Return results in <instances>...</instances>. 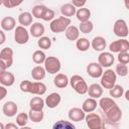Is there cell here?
Returning <instances> with one entry per match:
<instances>
[{"label": "cell", "mask_w": 129, "mask_h": 129, "mask_svg": "<svg viewBox=\"0 0 129 129\" xmlns=\"http://www.w3.org/2000/svg\"><path fill=\"white\" fill-rule=\"evenodd\" d=\"M19 88L23 93H30L38 96H41L46 92V86L41 82H30L24 80L20 83Z\"/></svg>", "instance_id": "1"}, {"label": "cell", "mask_w": 129, "mask_h": 129, "mask_svg": "<svg viewBox=\"0 0 129 129\" xmlns=\"http://www.w3.org/2000/svg\"><path fill=\"white\" fill-rule=\"evenodd\" d=\"M71 25V19L64 16H59L56 19H53L50 22V30L54 33H60L68 29V27Z\"/></svg>", "instance_id": "2"}, {"label": "cell", "mask_w": 129, "mask_h": 129, "mask_svg": "<svg viewBox=\"0 0 129 129\" xmlns=\"http://www.w3.org/2000/svg\"><path fill=\"white\" fill-rule=\"evenodd\" d=\"M70 83H71V86L72 88L78 93V94H81V95H84L86 93H88V85L85 81V79L79 75H75L71 78L70 80Z\"/></svg>", "instance_id": "3"}, {"label": "cell", "mask_w": 129, "mask_h": 129, "mask_svg": "<svg viewBox=\"0 0 129 129\" xmlns=\"http://www.w3.org/2000/svg\"><path fill=\"white\" fill-rule=\"evenodd\" d=\"M117 81V75L113 70H106L102 77H101V86L104 89H109L111 90L115 85Z\"/></svg>", "instance_id": "4"}, {"label": "cell", "mask_w": 129, "mask_h": 129, "mask_svg": "<svg viewBox=\"0 0 129 129\" xmlns=\"http://www.w3.org/2000/svg\"><path fill=\"white\" fill-rule=\"evenodd\" d=\"M85 120L89 129H101L104 126V121L97 113H88Z\"/></svg>", "instance_id": "5"}, {"label": "cell", "mask_w": 129, "mask_h": 129, "mask_svg": "<svg viewBox=\"0 0 129 129\" xmlns=\"http://www.w3.org/2000/svg\"><path fill=\"white\" fill-rule=\"evenodd\" d=\"M61 63L56 56H47L44 61V69L47 73L53 75L60 71Z\"/></svg>", "instance_id": "6"}, {"label": "cell", "mask_w": 129, "mask_h": 129, "mask_svg": "<svg viewBox=\"0 0 129 129\" xmlns=\"http://www.w3.org/2000/svg\"><path fill=\"white\" fill-rule=\"evenodd\" d=\"M110 52H128L129 50V41L124 38H120L110 43L109 45Z\"/></svg>", "instance_id": "7"}, {"label": "cell", "mask_w": 129, "mask_h": 129, "mask_svg": "<svg viewBox=\"0 0 129 129\" xmlns=\"http://www.w3.org/2000/svg\"><path fill=\"white\" fill-rule=\"evenodd\" d=\"M113 32L115 35L123 38V37H126L129 33V28H128V25L126 23L125 20L123 19H118L115 21L114 23V26H113Z\"/></svg>", "instance_id": "8"}, {"label": "cell", "mask_w": 129, "mask_h": 129, "mask_svg": "<svg viewBox=\"0 0 129 129\" xmlns=\"http://www.w3.org/2000/svg\"><path fill=\"white\" fill-rule=\"evenodd\" d=\"M14 39L16 43L18 44H25L29 40V33L23 26H17L15 28V33H14Z\"/></svg>", "instance_id": "9"}, {"label": "cell", "mask_w": 129, "mask_h": 129, "mask_svg": "<svg viewBox=\"0 0 129 129\" xmlns=\"http://www.w3.org/2000/svg\"><path fill=\"white\" fill-rule=\"evenodd\" d=\"M103 73V68L99 62H90L87 66V74L94 79L101 78Z\"/></svg>", "instance_id": "10"}, {"label": "cell", "mask_w": 129, "mask_h": 129, "mask_svg": "<svg viewBox=\"0 0 129 129\" xmlns=\"http://www.w3.org/2000/svg\"><path fill=\"white\" fill-rule=\"evenodd\" d=\"M114 60H115V58H114V55L112 52L104 51V52H101L100 55L98 56V61L102 66V68L111 67L114 63Z\"/></svg>", "instance_id": "11"}, {"label": "cell", "mask_w": 129, "mask_h": 129, "mask_svg": "<svg viewBox=\"0 0 129 129\" xmlns=\"http://www.w3.org/2000/svg\"><path fill=\"white\" fill-rule=\"evenodd\" d=\"M106 114V117H107V119L110 121V122H112V123H117V122H119L120 120H121V118H122V111H121V109L118 107V105H115L113 108H111L107 113H105Z\"/></svg>", "instance_id": "12"}, {"label": "cell", "mask_w": 129, "mask_h": 129, "mask_svg": "<svg viewBox=\"0 0 129 129\" xmlns=\"http://www.w3.org/2000/svg\"><path fill=\"white\" fill-rule=\"evenodd\" d=\"M69 118L71 121L80 122L86 118V113L84 112L83 109L78 108V107H74V108L70 109V111H69Z\"/></svg>", "instance_id": "13"}, {"label": "cell", "mask_w": 129, "mask_h": 129, "mask_svg": "<svg viewBox=\"0 0 129 129\" xmlns=\"http://www.w3.org/2000/svg\"><path fill=\"white\" fill-rule=\"evenodd\" d=\"M15 82V77L12 73L4 71L0 72V83L4 87H11Z\"/></svg>", "instance_id": "14"}, {"label": "cell", "mask_w": 129, "mask_h": 129, "mask_svg": "<svg viewBox=\"0 0 129 129\" xmlns=\"http://www.w3.org/2000/svg\"><path fill=\"white\" fill-rule=\"evenodd\" d=\"M17 110H18V107H17L16 103L13 101H8V102L4 103V105L2 107V111H3L4 115L7 117L15 116L17 113Z\"/></svg>", "instance_id": "15"}, {"label": "cell", "mask_w": 129, "mask_h": 129, "mask_svg": "<svg viewBox=\"0 0 129 129\" xmlns=\"http://www.w3.org/2000/svg\"><path fill=\"white\" fill-rule=\"evenodd\" d=\"M44 101H45V105L48 108L52 109V108H55V107H57L59 105V103L61 101V97L57 93H51L45 98Z\"/></svg>", "instance_id": "16"}, {"label": "cell", "mask_w": 129, "mask_h": 129, "mask_svg": "<svg viewBox=\"0 0 129 129\" xmlns=\"http://www.w3.org/2000/svg\"><path fill=\"white\" fill-rule=\"evenodd\" d=\"M103 87L99 84H92L91 86H89L88 89V94L91 98L93 99H98L100 97H102L103 95Z\"/></svg>", "instance_id": "17"}, {"label": "cell", "mask_w": 129, "mask_h": 129, "mask_svg": "<svg viewBox=\"0 0 129 129\" xmlns=\"http://www.w3.org/2000/svg\"><path fill=\"white\" fill-rule=\"evenodd\" d=\"M16 26V21L12 16H6L1 20V28L5 31H11Z\"/></svg>", "instance_id": "18"}, {"label": "cell", "mask_w": 129, "mask_h": 129, "mask_svg": "<svg viewBox=\"0 0 129 129\" xmlns=\"http://www.w3.org/2000/svg\"><path fill=\"white\" fill-rule=\"evenodd\" d=\"M44 105L45 101L41 97H33L29 102V107L32 111H42Z\"/></svg>", "instance_id": "19"}, {"label": "cell", "mask_w": 129, "mask_h": 129, "mask_svg": "<svg viewBox=\"0 0 129 129\" xmlns=\"http://www.w3.org/2000/svg\"><path fill=\"white\" fill-rule=\"evenodd\" d=\"M69 82H70V80H69L68 76L64 75V74H57V75L54 77V79H53V84H54V86H55L56 88H59V89L66 88V87L69 85Z\"/></svg>", "instance_id": "20"}, {"label": "cell", "mask_w": 129, "mask_h": 129, "mask_svg": "<svg viewBox=\"0 0 129 129\" xmlns=\"http://www.w3.org/2000/svg\"><path fill=\"white\" fill-rule=\"evenodd\" d=\"M44 33V26L40 22H34L30 26V34L33 37H42Z\"/></svg>", "instance_id": "21"}, {"label": "cell", "mask_w": 129, "mask_h": 129, "mask_svg": "<svg viewBox=\"0 0 129 129\" xmlns=\"http://www.w3.org/2000/svg\"><path fill=\"white\" fill-rule=\"evenodd\" d=\"M60 12L62 14V16L64 17H72L77 13V8L72 4V3H66L63 5H61L60 7Z\"/></svg>", "instance_id": "22"}, {"label": "cell", "mask_w": 129, "mask_h": 129, "mask_svg": "<svg viewBox=\"0 0 129 129\" xmlns=\"http://www.w3.org/2000/svg\"><path fill=\"white\" fill-rule=\"evenodd\" d=\"M64 33H66V37L69 40H72V41L78 40L80 36V29L75 25H70L68 29L64 31Z\"/></svg>", "instance_id": "23"}, {"label": "cell", "mask_w": 129, "mask_h": 129, "mask_svg": "<svg viewBox=\"0 0 129 129\" xmlns=\"http://www.w3.org/2000/svg\"><path fill=\"white\" fill-rule=\"evenodd\" d=\"M92 47L97 51H102L106 47V39L103 36H96L91 42Z\"/></svg>", "instance_id": "24"}, {"label": "cell", "mask_w": 129, "mask_h": 129, "mask_svg": "<svg viewBox=\"0 0 129 129\" xmlns=\"http://www.w3.org/2000/svg\"><path fill=\"white\" fill-rule=\"evenodd\" d=\"M96 108H97V101L96 99H93V98L86 99L82 105V109L84 110L85 113H92L95 111Z\"/></svg>", "instance_id": "25"}, {"label": "cell", "mask_w": 129, "mask_h": 129, "mask_svg": "<svg viewBox=\"0 0 129 129\" xmlns=\"http://www.w3.org/2000/svg\"><path fill=\"white\" fill-rule=\"evenodd\" d=\"M76 16H77V19L82 23V22H87L89 21L90 17H91V11L90 9L88 8H80L77 10V13H76Z\"/></svg>", "instance_id": "26"}, {"label": "cell", "mask_w": 129, "mask_h": 129, "mask_svg": "<svg viewBox=\"0 0 129 129\" xmlns=\"http://www.w3.org/2000/svg\"><path fill=\"white\" fill-rule=\"evenodd\" d=\"M115 105H117L113 99L111 98H107V97H104V98H101L100 99V102H99V106L101 107V109L104 111V113H107L111 108H113Z\"/></svg>", "instance_id": "27"}, {"label": "cell", "mask_w": 129, "mask_h": 129, "mask_svg": "<svg viewBox=\"0 0 129 129\" xmlns=\"http://www.w3.org/2000/svg\"><path fill=\"white\" fill-rule=\"evenodd\" d=\"M45 72L46 71H45L44 68H42L40 66H36L31 71V77L35 81H41L45 77Z\"/></svg>", "instance_id": "28"}, {"label": "cell", "mask_w": 129, "mask_h": 129, "mask_svg": "<svg viewBox=\"0 0 129 129\" xmlns=\"http://www.w3.org/2000/svg\"><path fill=\"white\" fill-rule=\"evenodd\" d=\"M18 22L21 26H29L32 23V14L30 12H22L18 16Z\"/></svg>", "instance_id": "29"}, {"label": "cell", "mask_w": 129, "mask_h": 129, "mask_svg": "<svg viewBox=\"0 0 129 129\" xmlns=\"http://www.w3.org/2000/svg\"><path fill=\"white\" fill-rule=\"evenodd\" d=\"M52 129H77L76 126L71 123L70 121H66V120H58L56 121L53 126Z\"/></svg>", "instance_id": "30"}, {"label": "cell", "mask_w": 129, "mask_h": 129, "mask_svg": "<svg viewBox=\"0 0 129 129\" xmlns=\"http://www.w3.org/2000/svg\"><path fill=\"white\" fill-rule=\"evenodd\" d=\"M90 45H91V42L86 37H81L76 42V46L80 51H87L90 48Z\"/></svg>", "instance_id": "31"}, {"label": "cell", "mask_w": 129, "mask_h": 129, "mask_svg": "<svg viewBox=\"0 0 129 129\" xmlns=\"http://www.w3.org/2000/svg\"><path fill=\"white\" fill-rule=\"evenodd\" d=\"M0 59L13 61V50L11 47H4L0 51Z\"/></svg>", "instance_id": "32"}, {"label": "cell", "mask_w": 129, "mask_h": 129, "mask_svg": "<svg viewBox=\"0 0 129 129\" xmlns=\"http://www.w3.org/2000/svg\"><path fill=\"white\" fill-rule=\"evenodd\" d=\"M46 57L47 56L45 55V53L42 50H35L32 54V60L37 64H40V63L44 62Z\"/></svg>", "instance_id": "33"}, {"label": "cell", "mask_w": 129, "mask_h": 129, "mask_svg": "<svg viewBox=\"0 0 129 129\" xmlns=\"http://www.w3.org/2000/svg\"><path fill=\"white\" fill-rule=\"evenodd\" d=\"M28 116H29V119L32 122L37 123V122L42 121V119L44 117V114H43L42 111H32V110H30Z\"/></svg>", "instance_id": "34"}, {"label": "cell", "mask_w": 129, "mask_h": 129, "mask_svg": "<svg viewBox=\"0 0 129 129\" xmlns=\"http://www.w3.org/2000/svg\"><path fill=\"white\" fill-rule=\"evenodd\" d=\"M46 7L44 5H35L33 8H32V16H34L35 18L37 19H42V16H43V13L45 11Z\"/></svg>", "instance_id": "35"}, {"label": "cell", "mask_w": 129, "mask_h": 129, "mask_svg": "<svg viewBox=\"0 0 129 129\" xmlns=\"http://www.w3.org/2000/svg\"><path fill=\"white\" fill-rule=\"evenodd\" d=\"M109 94L112 98H120L123 94H124V89L122 86L120 85H115L110 91H109Z\"/></svg>", "instance_id": "36"}, {"label": "cell", "mask_w": 129, "mask_h": 129, "mask_svg": "<svg viewBox=\"0 0 129 129\" xmlns=\"http://www.w3.org/2000/svg\"><path fill=\"white\" fill-rule=\"evenodd\" d=\"M37 45L41 48V49H48L51 46V40L48 36H42L38 39L37 41Z\"/></svg>", "instance_id": "37"}, {"label": "cell", "mask_w": 129, "mask_h": 129, "mask_svg": "<svg viewBox=\"0 0 129 129\" xmlns=\"http://www.w3.org/2000/svg\"><path fill=\"white\" fill-rule=\"evenodd\" d=\"M28 119H29V116L26 114V113H19L16 117V124L20 127H24L26 126L27 122H28Z\"/></svg>", "instance_id": "38"}, {"label": "cell", "mask_w": 129, "mask_h": 129, "mask_svg": "<svg viewBox=\"0 0 129 129\" xmlns=\"http://www.w3.org/2000/svg\"><path fill=\"white\" fill-rule=\"evenodd\" d=\"M94 28V24L92 21H87V22H82L79 26V29L82 33H90Z\"/></svg>", "instance_id": "39"}, {"label": "cell", "mask_w": 129, "mask_h": 129, "mask_svg": "<svg viewBox=\"0 0 129 129\" xmlns=\"http://www.w3.org/2000/svg\"><path fill=\"white\" fill-rule=\"evenodd\" d=\"M115 73H116V75H119L120 77H125V76H127V75H128V68H127V64L118 63V64L116 66Z\"/></svg>", "instance_id": "40"}, {"label": "cell", "mask_w": 129, "mask_h": 129, "mask_svg": "<svg viewBox=\"0 0 129 129\" xmlns=\"http://www.w3.org/2000/svg\"><path fill=\"white\" fill-rule=\"evenodd\" d=\"M21 3H22L21 0H19V1H15V0H4V1L1 2V4L4 5L7 8H14V7L20 5Z\"/></svg>", "instance_id": "41"}, {"label": "cell", "mask_w": 129, "mask_h": 129, "mask_svg": "<svg viewBox=\"0 0 129 129\" xmlns=\"http://www.w3.org/2000/svg\"><path fill=\"white\" fill-rule=\"evenodd\" d=\"M53 17H54V11H53L52 9L46 7V9H45V11H44V13H43L42 19H43L44 21H50V20L53 19Z\"/></svg>", "instance_id": "42"}, {"label": "cell", "mask_w": 129, "mask_h": 129, "mask_svg": "<svg viewBox=\"0 0 129 129\" xmlns=\"http://www.w3.org/2000/svg\"><path fill=\"white\" fill-rule=\"evenodd\" d=\"M118 60H119V63H122V64L129 63V52H120L118 54Z\"/></svg>", "instance_id": "43"}, {"label": "cell", "mask_w": 129, "mask_h": 129, "mask_svg": "<svg viewBox=\"0 0 129 129\" xmlns=\"http://www.w3.org/2000/svg\"><path fill=\"white\" fill-rule=\"evenodd\" d=\"M86 3H87V2H86L85 0H82V1H81V0H73V1H72V4H73L76 8H79V9H80V8H83V6H85Z\"/></svg>", "instance_id": "44"}, {"label": "cell", "mask_w": 129, "mask_h": 129, "mask_svg": "<svg viewBox=\"0 0 129 129\" xmlns=\"http://www.w3.org/2000/svg\"><path fill=\"white\" fill-rule=\"evenodd\" d=\"M7 95V90L5 89L4 86H1L0 87V100H3Z\"/></svg>", "instance_id": "45"}, {"label": "cell", "mask_w": 129, "mask_h": 129, "mask_svg": "<svg viewBox=\"0 0 129 129\" xmlns=\"http://www.w3.org/2000/svg\"><path fill=\"white\" fill-rule=\"evenodd\" d=\"M5 129H20V128H18L17 125L14 123H7L5 125Z\"/></svg>", "instance_id": "46"}, {"label": "cell", "mask_w": 129, "mask_h": 129, "mask_svg": "<svg viewBox=\"0 0 129 129\" xmlns=\"http://www.w3.org/2000/svg\"><path fill=\"white\" fill-rule=\"evenodd\" d=\"M0 36H1V39H0V44H3V43L5 42V40H6L4 30H1V31H0Z\"/></svg>", "instance_id": "47"}, {"label": "cell", "mask_w": 129, "mask_h": 129, "mask_svg": "<svg viewBox=\"0 0 129 129\" xmlns=\"http://www.w3.org/2000/svg\"><path fill=\"white\" fill-rule=\"evenodd\" d=\"M125 99H126V100L129 102V90L125 92Z\"/></svg>", "instance_id": "48"}, {"label": "cell", "mask_w": 129, "mask_h": 129, "mask_svg": "<svg viewBox=\"0 0 129 129\" xmlns=\"http://www.w3.org/2000/svg\"><path fill=\"white\" fill-rule=\"evenodd\" d=\"M124 4H125V7L129 10V0H125L124 1Z\"/></svg>", "instance_id": "49"}, {"label": "cell", "mask_w": 129, "mask_h": 129, "mask_svg": "<svg viewBox=\"0 0 129 129\" xmlns=\"http://www.w3.org/2000/svg\"><path fill=\"white\" fill-rule=\"evenodd\" d=\"M20 129H31V128L28 126H24V127H20Z\"/></svg>", "instance_id": "50"}, {"label": "cell", "mask_w": 129, "mask_h": 129, "mask_svg": "<svg viewBox=\"0 0 129 129\" xmlns=\"http://www.w3.org/2000/svg\"><path fill=\"white\" fill-rule=\"evenodd\" d=\"M0 127H1V129H5V125H4L3 123H1V124H0Z\"/></svg>", "instance_id": "51"}, {"label": "cell", "mask_w": 129, "mask_h": 129, "mask_svg": "<svg viewBox=\"0 0 129 129\" xmlns=\"http://www.w3.org/2000/svg\"><path fill=\"white\" fill-rule=\"evenodd\" d=\"M101 129H107V127H106V125H105V122H104V126H103Z\"/></svg>", "instance_id": "52"}]
</instances>
